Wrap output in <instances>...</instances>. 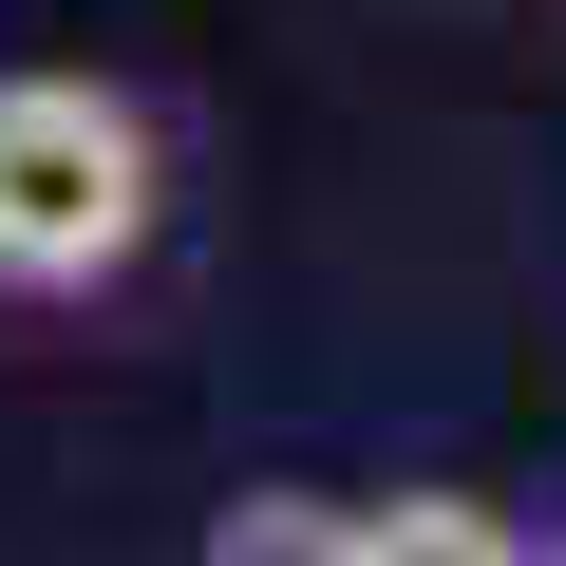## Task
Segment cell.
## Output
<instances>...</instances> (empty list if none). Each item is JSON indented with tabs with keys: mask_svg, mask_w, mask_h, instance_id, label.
<instances>
[{
	"mask_svg": "<svg viewBox=\"0 0 566 566\" xmlns=\"http://www.w3.org/2000/svg\"><path fill=\"white\" fill-rule=\"evenodd\" d=\"M151 208H170V151L114 76H0V303L133 283Z\"/></svg>",
	"mask_w": 566,
	"mask_h": 566,
	"instance_id": "6da1fadb",
	"label": "cell"
},
{
	"mask_svg": "<svg viewBox=\"0 0 566 566\" xmlns=\"http://www.w3.org/2000/svg\"><path fill=\"white\" fill-rule=\"evenodd\" d=\"M340 566H528V547H510L472 491H397V510H359V528H340Z\"/></svg>",
	"mask_w": 566,
	"mask_h": 566,
	"instance_id": "7a4b0ae2",
	"label": "cell"
},
{
	"mask_svg": "<svg viewBox=\"0 0 566 566\" xmlns=\"http://www.w3.org/2000/svg\"><path fill=\"white\" fill-rule=\"evenodd\" d=\"M340 528H359V510H322V491H245L189 566H340Z\"/></svg>",
	"mask_w": 566,
	"mask_h": 566,
	"instance_id": "3957f363",
	"label": "cell"
},
{
	"mask_svg": "<svg viewBox=\"0 0 566 566\" xmlns=\"http://www.w3.org/2000/svg\"><path fill=\"white\" fill-rule=\"evenodd\" d=\"M547 566H566V547H547Z\"/></svg>",
	"mask_w": 566,
	"mask_h": 566,
	"instance_id": "277c9868",
	"label": "cell"
}]
</instances>
